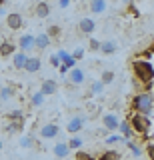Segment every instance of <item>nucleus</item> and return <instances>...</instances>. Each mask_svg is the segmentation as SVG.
I'll list each match as a JSON object with an SVG mask.
<instances>
[{
	"instance_id": "obj_35",
	"label": "nucleus",
	"mask_w": 154,
	"mask_h": 160,
	"mask_svg": "<svg viewBox=\"0 0 154 160\" xmlns=\"http://www.w3.org/2000/svg\"><path fill=\"white\" fill-rule=\"evenodd\" d=\"M70 56H72L74 62H78V60H80V58L84 56V50H82V48H76V50H74V52L70 54Z\"/></svg>"
},
{
	"instance_id": "obj_18",
	"label": "nucleus",
	"mask_w": 154,
	"mask_h": 160,
	"mask_svg": "<svg viewBox=\"0 0 154 160\" xmlns=\"http://www.w3.org/2000/svg\"><path fill=\"white\" fill-rule=\"evenodd\" d=\"M88 8H90L92 14H102L104 10H106V2H104V0H92V2L88 4Z\"/></svg>"
},
{
	"instance_id": "obj_40",
	"label": "nucleus",
	"mask_w": 154,
	"mask_h": 160,
	"mask_svg": "<svg viewBox=\"0 0 154 160\" xmlns=\"http://www.w3.org/2000/svg\"><path fill=\"white\" fill-rule=\"evenodd\" d=\"M0 148H2V140H0Z\"/></svg>"
},
{
	"instance_id": "obj_22",
	"label": "nucleus",
	"mask_w": 154,
	"mask_h": 160,
	"mask_svg": "<svg viewBox=\"0 0 154 160\" xmlns=\"http://www.w3.org/2000/svg\"><path fill=\"white\" fill-rule=\"evenodd\" d=\"M136 58H142V60H148V62H154V48H152V46L144 48L142 52L136 54Z\"/></svg>"
},
{
	"instance_id": "obj_2",
	"label": "nucleus",
	"mask_w": 154,
	"mask_h": 160,
	"mask_svg": "<svg viewBox=\"0 0 154 160\" xmlns=\"http://www.w3.org/2000/svg\"><path fill=\"white\" fill-rule=\"evenodd\" d=\"M152 94L150 92H138L132 96V102H130V108H132V114H140V116H146L150 118L152 116Z\"/></svg>"
},
{
	"instance_id": "obj_12",
	"label": "nucleus",
	"mask_w": 154,
	"mask_h": 160,
	"mask_svg": "<svg viewBox=\"0 0 154 160\" xmlns=\"http://www.w3.org/2000/svg\"><path fill=\"white\" fill-rule=\"evenodd\" d=\"M118 132H120V136H122V140L124 142H128V140H132V128H130V124H128V120L124 118V120H120V124H118Z\"/></svg>"
},
{
	"instance_id": "obj_25",
	"label": "nucleus",
	"mask_w": 154,
	"mask_h": 160,
	"mask_svg": "<svg viewBox=\"0 0 154 160\" xmlns=\"http://www.w3.org/2000/svg\"><path fill=\"white\" fill-rule=\"evenodd\" d=\"M96 160H120V152H116V150H106V152L100 154V158Z\"/></svg>"
},
{
	"instance_id": "obj_31",
	"label": "nucleus",
	"mask_w": 154,
	"mask_h": 160,
	"mask_svg": "<svg viewBox=\"0 0 154 160\" xmlns=\"http://www.w3.org/2000/svg\"><path fill=\"white\" fill-rule=\"evenodd\" d=\"M112 80H114V72H112V70H104L102 76H100V82L104 84V86H106V84H110Z\"/></svg>"
},
{
	"instance_id": "obj_7",
	"label": "nucleus",
	"mask_w": 154,
	"mask_h": 160,
	"mask_svg": "<svg viewBox=\"0 0 154 160\" xmlns=\"http://www.w3.org/2000/svg\"><path fill=\"white\" fill-rule=\"evenodd\" d=\"M84 120H86V116H72L66 124V132H70V134L80 132L82 126H84Z\"/></svg>"
},
{
	"instance_id": "obj_36",
	"label": "nucleus",
	"mask_w": 154,
	"mask_h": 160,
	"mask_svg": "<svg viewBox=\"0 0 154 160\" xmlns=\"http://www.w3.org/2000/svg\"><path fill=\"white\" fill-rule=\"evenodd\" d=\"M88 48H90L92 52H96V50H100V42H98V40H94V38H90V44H88Z\"/></svg>"
},
{
	"instance_id": "obj_24",
	"label": "nucleus",
	"mask_w": 154,
	"mask_h": 160,
	"mask_svg": "<svg viewBox=\"0 0 154 160\" xmlns=\"http://www.w3.org/2000/svg\"><path fill=\"white\" fill-rule=\"evenodd\" d=\"M22 128H24V122H6V126H4V130H6L8 134H14V132H20Z\"/></svg>"
},
{
	"instance_id": "obj_19",
	"label": "nucleus",
	"mask_w": 154,
	"mask_h": 160,
	"mask_svg": "<svg viewBox=\"0 0 154 160\" xmlns=\"http://www.w3.org/2000/svg\"><path fill=\"white\" fill-rule=\"evenodd\" d=\"M50 14V4L48 2H38L36 4V16L38 18H46Z\"/></svg>"
},
{
	"instance_id": "obj_33",
	"label": "nucleus",
	"mask_w": 154,
	"mask_h": 160,
	"mask_svg": "<svg viewBox=\"0 0 154 160\" xmlns=\"http://www.w3.org/2000/svg\"><path fill=\"white\" fill-rule=\"evenodd\" d=\"M74 160H92V154L84 152V150H76V154H74Z\"/></svg>"
},
{
	"instance_id": "obj_34",
	"label": "nucleus",
	"mask_w": 154,
	"mask_h": 160,
	"mask_svg": "<svg viewBox=\"0 0 154 160\" xmlns=\"http://www.w3.org/2000/svg\"><path fill=\"white\" fill-rule=\"evenodd\" d=\"M32 144H34V138H32V136H22V138H20V146L30 148Z\"/></svg>"
},
{
	"instance_id": "obj_20",
	"label": "nucleus",
	"mask_w": 154,
	"mask_h": 160,
	"mask_svg": "<svg viewBox=\"0 0 154 160\" xmlns=\"http://www.w3.org/2000/svg\"><path fill=\"white\" fill-rule=\"evenodd\" d=\"M6 120L8 122H24V112L22 110H10V112L6 114Z\"/></svg>"
},
{
	"instance_id": "obj_42",
	"label": "nucleus",
	"mask_w": 154,
	"mask_h": 160,
	"mask_svg": "<svg viewBox=\"0 0 154 160\" xmlns=\"http://www.w3.org/2000/svg\"><path fill=\"white\" fill-rule=\"evenodd\" d=\"M0 36H2V32H0Z\"/></svg>"
},
{
	"instance_id": "obj_15",
	"label": "nucleus",
	"mask_w": 154,
	"mask_h": 160,
	"mask_svg": "<svg viewBox=\"0 0 154 160\" xmlns=\"http://www.w3.org/2000/svg\"><path fill=\"white\" fill-rule=\"evenodd\" d=\"M50 42H52V40L46 36V32H42V34H34V48H36V50H44V48H48V46H50Z\"/></svg>"
},
{
	"instance_id": "obj_23",
	"label": "nucleus",
	"mask_w": 154,
	"mask_h": 160,
	"mask_svg": "<svg viewBox=\"0 0 154 160\" xmlns=\"http://www.w3.org/2000/svg\"><path fill=\"white\" fill-rule=\"evenodd\" d=\"M60 34H62V30H60V26H58V24H52V26H48V30H46V36L50 38V40L60 38Z\"/></svg>"
},
{
	"instance_id": "obj_14",
	"label": "nucleus",
	"mask_w": 154,
	"mask_h": 160,
	"mask_svg": "<svg viewBox=\"0 0 154 160\" xmlns=\"http://www.w3.org/2000/svg\"><path fill=\"white\" fill-rule=\"evenodd\" d=\"M94 28H96V22L92 18H80V22H78V30L82 34H92Z\"/></svg>"
},
{
	"instance_id": "obj_32",
	"label": "nucleus",
	"mask_w": 154,
	"mask_h": 160,
	"mask_svg": "<svg viewBox=\"0 0 154 160\" xmlns=\"http://www.w3.org/2000/svg\"><path fill=\"white\" fill-rule=\"evenodd\" d=\"M12 86H4L2 90H0V100H10L12 98Z\"/></svg>"
},
{
	"instance_id": "obj_38",
	"label": "nucleus",
	"mask_w": 154,
	"mask_h": 160,
	"mask_svg": "<svg viewBox=\"0 0 154 160\" xmlns=\"http://www.w3.org/2000/svg\"><path fill=\"white\" fill-rule=\"evenodd\" d=\"M58 6H60V8H68V6H70V0H60Z\"/></svg>"
},
{
	"instance_id": "obj_6",
	"label": "nucleus",
	"mask_w": 154,
	"mask_h": 160,
	"mask_svg": "<svg viewBox=\"0 0 154 160\" xmlns=\"http://www.w3.org/2000/svg\"><path fill=\"white\" fill-rule=\"evenodd\" d=\"M6 26L10 30H20L24 26V18L18 12H8L6 14Z\"/></svg>"
},
{
	"instance_id": "obj_27",
	"label": "nucleus",
	"mask_w": 154,
	"mask_h": 160,
	"mask_svg": "<svg viewBox=\"0 0 154 160\" xmlns=\"http://www.w3.org/2000/svg\"><path fill=\"white\" fill-rule=\"evenodd\" d=\"M104 88H106V86H104L100 80H96V82H92V84H90V94H102V92H104Z\"/></svg>"
},
{
	"instance_id": "obj_26",
	"label": "nucleus",
	"mask_w": 154,
	"mask_h": 160,
	"mask_svg": "<svg viewBox=\"0 0 154 160\" xmlns=\"http://www.w3.org/2000/svg\"><path fill=\"white\" fill-rule=\"evenodd\" d=\"M66 144H68V150H80V146H82V138H80V136H72Z\"/></svg>"
},
{
	"instance_id": "obj_16",
	"label": "nucleus",
	"mask_w": 154,
	"mask_h": 160,
	"mask_svg": "<svg viewBox=\"0 0 154 160\" xmlns=\"http://www.w3.org/2000/svg\"><path fill=\"white\" fill-rule=\"evenodd\" d=\"M26 58H28V54H24V52H20V50H16V52L12 54V66L16 68V70H22L24 64H26Z\"/></svg>"
},
{
	"instance_id": "obj_28",
	"label": "nucleus",
	"mask_w": 154,
	"mask_h": 160,
	"mask_svg": "<svg viewBox=\"0 0 154 160\" xmlns=\"http://www.w3.org/2000/svg\"><path fill=\"white\" fill-rule=\"evenodd\" d=\"M118 142H124L120 134H108V136L104 138V144H106V146L108 144H118Z\"/></svg>"
},
{
	"instance_id": "obj_10",
	"label": "nucleus",
	"mask_w": 154,
	"mask_h": 160,
	"mask_svg": "<svg viewBox=\"0 0 154 160\" xmlns=\"http://www.w3.org/2000/svg\"><path fill=\"white\" fill-rule=\"evenodd\" d=\"M40 66H42V60L38 58V56H28V58H26V64H24L22 70H26V72L34 74V72H38V70H40Z\"/></svg>"
},
{
	"instance_id": "obj_9",
	"label": "nucleus",
	"mask_w": 154,
	"mask_h": 160,
	"mask_svg": "<svg viewBox=\"0 0 154 160\" xmlns=\"http://www.w3.org/2000/svg\"><path fill=\"white\" fill-rule=\"evenodd\" d=\"M18 48L20 52L26 54L28 50H34V34H22L20 40H18Z\"/></svg>"
},
{
	"instance_id": "obj_11",
	"label": "nucleus",
	"mask_w": 154,
	"mask_h": 160,
	"mask_svg": "<svg viewBox=\"0 0 154 160\" xmlns=\"http://www.w3.org/2000/svg\"><path fill=\"white\" fill-rule=\"evenodd\" d=\"M56 58H58V62H60L62 66H66L68 70H72L74 66H76V62L72 60V56L66 52V50H58V52H56Z\"/></svg>"
},
{
	"instance_id": "obj_13",
	"label": "nucleus",
	"mask_w": 154,
	"mask_h": 160,
	"mask_svg": "<svg viewBox=\"0 0 154 160\" xmlns=\"http://www.w3.org/2000/svg\"><path fill=\"white\" fill-rule=\"evenodd\" d=\"M14 52H16V46H14L12 40H2V42H0V56L2 58L12 56Z\"/></svg>"
},
{
	"instance_id": "obj_39",
	"label": "nucleus",
	"mask_w": 154,
	"mask_h": 160,
	"mask_svg": "<svg viewBox=\"0 0 154 160\" xmlns=\"http://www.w3.org/2000/svg\"><path fill=\"white\" fill-rule=\"evenodd\" d=\"M58 70H60V74H68V68H66V66H62V64L58 66Z\"/></svg>"
},
{
	"instance_id": "obj_8",
	"label": "nucleus",
	"mask_w": 154,
	"mask_h": 160,
	"mask_svg": "<svg viewBox=\"0 0 154 160\" xmlns=\"http://www.w3.org/2000/svg\"><path fill=\"white\" fill-rule=\"evenodd\" d=\"M56 92H58V82L56 80L48 78V80H44L40 84V94L42 96H52V94H56Z\"/></svg>"
},
{
	"instance_id": "obj_29",
	"label": "nucleus",
	"mask_w": 154,
	"mask_h": 160,
	"mask_svg": "<svg viewBox=\"0 0 154 160\" xmlns=\"http://www.w3.org/2000/svg\"><path fill=\"white\" fill-rule=\"evenodd\" d=\"M126 144H128V148H130V152H132V154H134L136 158H140V156H142V148L138 146L136 142H132V140H128Z\"/></svg>"
},
{
	"instance_id": "obj_37",
	"label": "nucleus",
	"mask_w": 154,
	"mask_h": 160,
	"mask_svg": "<svg viewBox=\"0 0 154 160\" xmlns=\"http://www.w3.org/2000/svg\"><path fill=\"white\" fill-rule=\"evenodd\" d=\"M50 64H52V66H54V68H58V66H60V62H58V58H56V54H52V56H50Z\"/></svg>"
},
{
	"instance_id": "obj_21",
	"label": "nucleus",
	"mask_w": 154,
	"mask_h": 160,
	"mask_svg": "<svg viewBox=\"0 0 154 160\" xmlns=\"http://www.w3.org/2000/svg\"><path fill=\"white\" fill-rule=\"evenodd\" d=\"M100 52L102 54H114L116 52V44L112 40H104V42H100Z\"/></svg>"
},
{
	"instance_id": "obj_30",
	"label": "nucleus",
	"mask_w": 154,
	"mask_h": 160,
	"mask_svg": "<svg viewBox=\"0 0 154 160\" xmlns=\"http://www.w3.org/2000/svg\"><path fill=\"white\" fill-rule=\"evenodd\" d=\"M42 102H44V96L40 94V90L34 92L32 96H30V104H32V106H42Z\"/></svg>"
},
{
	"instance_id": "obj_4",
	"label": "nucleus",
	"mask_w": 154,
	"mask_h": 160,
	"mask_svg": "<svg viewBox=\"0 0 154 160\" xmlns=\"http://www.w3.org/2000/svg\"><path fill=\"white\" fill-rule=\"evenodd\" d=\"M84 80H86V74H84V70H82V68L74 66L72 70H68V78H66V82H70L72 86H82Z\"/></svg>"
},
{
	"instance_id": "obj_1",
	"label": "nucleus",
	"mask_w": 154,
	"mask_h": 160,
	"mask_svg": "<svg viewBox=\"0 0 154 160\" xmlns=\"http://www.w3.org/2000/svg\"><path fill=\"white\" fill-rule=\"evenodd\" d=\"M132 72H134L136 82H140V84L154 82V62H148V60H142V58H134L132 60Z\"/></svg>"
},
{
	"instance_id": "obj_5",
	"label": "nucleus",
	"mask_w": 154,
	"mask_h": 160,
	"mask_svg": "<svg viewBox=\"0 0 154 160\" xmlns=\"http://www.w3.org/2000/svg\"><path fill=\"white\" fill-rule=\"evenodd\" d=\"M58 134H60V126H58L56 122H48V124H44V126L40 128V138H44V140L56 138Z\"/></svg>"
},
{
	"instance_id": "obj_3",
	"label": "nucleus",
	"mask_w": 154,
	"mask_h": 160,
	"mask_svg": "<svg viewBox=\"0 0 154 160\" xmlns=\"http://www.w3.org/2000/svg\"><path fill=\"white\" fill-rule=\"evenodd\" d=\"M102 124H104V130L110 134V132H114V130L118 128L120 118H118L116 112H104V114H102Z\"/></svg>"
},
{
	"instance_id": "obj_17",
	"label": "nucleus",
	"mask_w": 154,
	"mask_h": 160,
	"mask_svg": "<svg viewBox=\"0 0 154 160\" xmlns=\"http://www.w3.org/2000/svg\"><path fill=\"white\" fill-rule=\"evenodd\" d=\"M52 152H54V156H58V158H66L68 154H70V150H68L66 142H58V144H54Z\"/></svg>"
},
{
	"instance_id": "obj_41",
	"label": "nucleus",
	"mask_w": 154,
	"mask_h": 160,
	"mask_svg": "<svg viewBox=\"0 0 154 160\" xmlns=\"http://www.w3.org/2000/svg\"><path fill=\"white\" fill-rule=\"evenodd\" d=\"M92 160H96V158H94V156H92Z\"/></svg>"
}]
</instances>
